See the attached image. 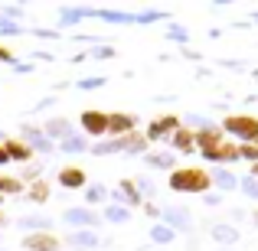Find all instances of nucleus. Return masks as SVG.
<instances>
[{
	"instance_id": "nucleus-37",
	"label": "nucleus",
	"mask_w": 258,
	"mask_h": 251,
	"mask_svg": "<svg viewBox=\"0 0 258 251\" xmlns=\"http://www.w3.org/2000/svg\"><path fill=\"white\" fill-rule=\"evenodd\" d=\"M0 62H7V65H13L17 62V56H13L10 49H7V46H0Z\"/></svg>"
},
{
	"instance_id": "nucleus-39",
	"label": "nucleus",
	"mask_w": 258,
	"mask_h": 251,
	"mask_svg": "<svg viewBox=\"0 0 258 251\" xmlns=\"http://www.w3.org/2000/svg\"><path fill=\"white\" fill-rule=\"evenodd\" d=\"M167 36H170V39H180V43H186V30H170Z\"/></svg>"
},
{
	"instance_id": "nucleus-6",
	"label": "nucleus",
	"mask_w": 258,
	"mask_h": 251,
	"mask_svg": "<svg viewBox=\"0 0 258 251\" xmlns=\"http://www.w3.org/2000/svg\"><path fill=\"white\" fill-rule=\"evenodd\" d=\"M20 140H23L33 153H46V157H49V153L56 150V144H52L43 134V127H36V124H20Z\"/></svg>"
},
{
	"instance_id": "nucleus-18",
	"label": "nucleus",
	"mask_w": 258,
	"mask_h": 251,
	"mask_svg": "<svg viewBox=\"0 0 258 251\" xmlns=\"http://www.w3.org/2000/svg\"><path fill=\"white\" fill-rule=\"evenodd\" d=\"M209 183H213L219 193H232V189H239V176H235L229 166H213V170H209Z\"/></svg>"
},
{
	"instance_id": "nucleus-22",
	"label": "nucleus",
	"mask_w": 258,
	"mask_h": 251,
	"mask_svg": "<svg viewBox=\"0 0 258 251\" xmlns=\"http://www.w3.org/2000/svg\"><path fill=\"white\" fill-rule=\"evenodd\" d=\"M118 140H121V153H131V157L147 153V144H151V140L144 137V131H131V134H124V137H118Z\"/></svg>"
},
{
	"instance_id": "nucleus-11",
	"label": "nucleus",
	"mask_w": 258,
	"mask_h": 251,
	"mask_svg": "<svg viewBox=\"0 0 258 251\" xmlns=\"http://www.w3.org/2000/svg\"><path fill=\"white\" fill-rule=\"evenodd\" d=\"M138 131V118L127 111H108V137H124Z\"/></svg>"
},
{
	"instance_id": "nucleus-10",
	"label": "nucleus",
	"mask_w": 258,
	"mask_h": 251,
	"mask_svg": "<svg viewBox=\"0 0 258 251\" xmlns=\"http://www.w3.org/2000/svg\"><path fill=\"white\" fill-rule=\"evenodd\" d=\"M180 127V118L176 114H160V118H151V124H147L144 137L147 140H160V137H170V134Z\"/></svg>"
},
{
	"instance_id": "nucleus-25",
	"label": "nucleus",
	"mask_w": 258,
	"mask_h": 251,
	"mask_svg": "<svg viewBox=\"0 0 258 251\" xmlns=\"http://www.w3.org/2000/svg\"><path fill=\"white\" fill-rule=\"evenodd\" d=\"M144 163L151 170H167V173H170V170H176V157L173 153H164V150H154V153L144 157Z\"/></svg>"
},
{
	"instance_id": "nucleus-30",
	"label": "nucleus",
	"mask_w": 258,
	"mask_h": 251,
	"mask_svg": "<svg viewBox=\"0 0 258 251\" xmlns=\"http://www.w3.org/2000/svg\"><path fill=\"white\" fill-rule=\"evenodd\" d=\"M26 26H20L17 20H4L0 17V36H23Z\"/></svg>"
},
{
	"instance_id": "nucleus-33",
	"label": "nucleus",
	"mask_w": 258,
	"mask_h": 251,
	"mask_svg": "<svg viewBox=\"0 0 258 251\" xmlns=\"http://www.w3.org/2000/svg\"><path fill=\"white\" fill-rule=\"evenodd\" d=\"M239 189L248 196V199H258V180H255V176H242V180H239Z\"/></svg>"
},
{
	"instance_id": "nucleus-27",
	"label": "nucleus",
	"mask_w": 258,
	"mask_h": 251,
	"mask_svg": "<svg viewBox=\"0 0 258 251\" xmlns=\"http://www.w3.org/2000/svg\"><path fill=\"white\" fill-rule=\"evenodd\" d=\"M88 150L95 153V157H111V153H121V140L118 137H105V140H95Z\"/></svg>"
},
{
	"instance_id": "nucleus-42",
	"label": "nucleus",
	"mask_w": 258,
	"mask_h": 251,
	"mask_svg": "<svg viewBox=\"0 0 258 251\" xmlns=\"http://www.w3.org/2000/svg\"><path fill=\"white\" fill-rule=\"evenodd\" d=\"M134 251H164V248H154L151 241H147V245H141V248H134Z\"/></svg>"
},
{
	"instance_id": "nucleus-4",
	"label": "nucleus",
	"mask_w": 258,
	"mask_h": 251,
	"mask_svg": "<svg viewBox=\"0 0 258 251\" xmlns=\"http://www.w3.org/2000/svg\"><path fill=\"white\" fill-rule=\"evenodd\" d=\"M160 219H164V225H170L176 235H189L193 232V212H189L186 206H164L160 209Z\"/></svg>"
},
{
	"instance_id": "nucleus-47",
	"label": "nucleus",
	"mask_w": 258,
	"mask_h": 251,
	"mask_svg": "<svg viewBox=\"0 0 258 251\" xmlns=\"http://www.w3.org/2000/svg\"><path fill=\"white\" fill-rule=\"evenodd\" d=\"M0 251H7V248H0Z\"/></svg>"
},
{
	"instance_id": "nucleus-40",
	"label": "nucleus",
	"mask_w": 258,
	"mask_h": 251,
	"mask_svg": "<svg viewBox=\"0 0 258 251\" xmlns=\"http://www.w3.org/2000/svg\"><path fill=\"white\" fill-rule=\"evenodd\" d=\"M203 199H206V206H219V193H206Z\"/></svg>"
},
{
	"instance_id": "nucleus-8",
	"label": "nucleus",
	"mask_w": 258,
	"mask_h": 251,
	"mask_svg": "<svg viewBox=\"0 0 258 251\" xmlns=\"http://www.w3.org/2000/svg\"><path fill=\"white\" fill-rule=\"evenodd\" d=\"M209 238H213L219 248H235L239 238H242V232L232 225V222H213V225H209Z\"/></svg>"
},
{
	"instance_id": "nucleus-46",
	"label": "nucleus",
	"mask_w": 258,
	"mask_h": 251,
	"mask_svg": "<svg viewBox=\"0 0 258 251\" xmlns=\"http://www.w3.org/2000/svg\"><path fill=\"white\" fill-rule=\"evenodd\" d=\"M0 206H4V196H0Z\"/></svg>"
},
{
	"instance_id": "nucleus-1",
	"label": "nucleus",
	"mask_w": 258,
	"mask_h": 251,
	"mask_svg": "<svg viewBox=\"0 0 258 251\" xmlns=\"http://www.w3.org/2000/svg\"><path fill=\"white\" fill-rule=\"evenodd\" d=\"M167 186H170L173 193L206 196L209 189H213V183H209V170H203V166H176V170H170V176H167Z\"/></svg>"
},
{
	"instance_id": "nucleus-14",
	"label": "nucleus",
	"mask_w": 258,
	"mask_h": 251,
	"mask_svg": "<svg viewBox=\"0 0 258 251\" xmlns=\"http://www.w3.org/2000/svg\"><path fill=\"white\" fill-rule=\"evenodd\" d=\"M235 160H239V144L229 140V137L222 140L213 153H206V163H213V166H229V163H235Z\"/></svg>"
},
{
	"instance_id": "nucleus-15",
	"label": "nucleus",
	"mask_w": 258,
	"mask_h": 251,
	"mask_svg": "<svg viewBox=\"0 0 258 251\" xmlns=\"http://www.w3.org/2000/svg\"><path fill=\"white\" fill-rule=\"evenodd\" d=\"M144 202V196L138 193V186H134V180H121L118 189H114V206H124V209H134Z\"/></svg>"
},
{
	"instance_id": "nucleus-20",
	"label": "nucleus",
	"mask_w": 258,
	"mask_h": 251,
	"mask_svg": "<svg viewBox=\"0 0 258 251\" xmlns=\"http://www.w3.org/2000/svg\"><path fill=\"white\" fill-rule=\"evenodd\" d=\"M170 144H173V150H180V153H193L196 150V131H189L186 124H180L170 134Z\"/></svg>"
},
{
	"instance_id": "nucleus-43",
	"label": "nucleus",
	"mask_w": 258,
	"mask_h": 251,
	"mask_svg": "<svg viewBox=\"0 0 258 251\" xmlns=\"http://www.w3.org/2000/svg\"><path fill=\"white\" fill-rule=\"evenodd\" d=\"M4 163H10V160H7V153H4V144H0V166Z\"/></svg>"
},
{
	"instance_id": "nucleus-35",
	"label": "nucleus",
	"mask_w": 258,
	"mask_h": 251,
	"mask_svg": "<svg viewBox=\"0 0 258 251\" xmlns=\"http://www.w3.org/2000/svg\"><path fill=\"white\" fill-rule=\"evenodd\" d=\"M134 186H138V193H141V196H151V193H154L151 176H138V180H134Z\"/></svg>"
},
{
	"instance_id": "nucleus-31",
	"label": "nucleus",
	"mask_w": 258,
	"mask_h": 251,
	"mask_svg": "<svg viewBox=\"0 0 258 251\" xmlns=\"http://www.w3.org/2000/svg\"><path fill=\"white\" fill-rule=\"evenodd\" d=\"M39 173H43V163H36V160H33V163L23 166V176H20V183H23V186H26V183H36Z\"/></svg>"
},
{
	"instance_id": "nucleus-12",
	"label": "nucleus",
	"mask_w": 258,
	"mask_h": 251,
	"mask_svg": "<svg viewBox=\"0 0 258 251\" xmlns=\"http://www.w3.org/2000/svg\"><path fill=\"white\" fill-rule=\"evenodd\" d=\"M62 245H69V248H76V251H95V248L101 245V235L92 232V228H79V232L66 235Z\"/></svg>"
},
{
	"instance_id": "nucleus-16",
	"label": "nucleus",
	"mask_w": 258,
	"mask_h": 251,
	"mask_svg": "<svg viewBox=\"0 0 258 251\" xmlns=\"http://www.w3.org/2000/svg\"><path fill=\"white\" fill-rule=\"evenodd\" d=\"M56 183L62 189H85L88 186V173H85L82 166H62L56 173Z\"/></svg>"
},
{
	"instance_id": "nucleus-41",
	"label": "nucleus",
	"mask_w": 258,
	"mask_h": 251,
	"mask_svg": "<svg viewBox=\"0 0 258 251\" xmlns=\"http://www.w3.org/2000/svg\"><path fill=\"white\" fill-rule=\"evenodd\" d=\"M7 225H10V215H7L4 209H0V228H7Z\"/></svg>"
},
{
	"instance_id": "nucleus-23",
	"label": "nucleus",
	"mask_w": 258,
	"mask_h": 251,
	"mask_svg": "<svg viewBox=\"0 0 258 251\" xmlns=\"http://www.w3.org/2000/svg\"><path fill=\"white\" fill-rule=\"evenodd\" d=\"M101 222H108V225H127V222H131V209H124V206H105L101 209Z\"/></svg>"
},
{
	"instance_id": "nucleus-24",
	"label": "nucleus",
	"mask_w": 258,
	"mask_h": 251,
	"mask_svg": "<svg viewBox=\"0 0 258 251\" xmlns=\"http://www.w3.org/2000/svg\"><path fill=\"white\" fill-rule=\"evenodd\" d=\"M173 238H176V232L170 225H164V222H154V225H151V245L154 248H167Z\"/></svg>"
},
{
	"instance_id": "nucleus-13",
	"label": "nucleus",
	"mask_w": 258,
	"mask_h": 251,
	"mask_svg": "<svg viewBox=\"0 0 258 251\" xmlns=\"http://www.w3.org/2000/svg\"><path fill=\"white\" fill-rule=\"evenodd\" d=\"M0 144H4L7 160H13V163H20V166L33 163V157H36V153H33V150H30V147H26L20 137H7V140H0Z\"/></svg>"
},
{
	"instance_id": "nucleus-36",
	"label": "nucleus",
	"mask_w": 258,
	"mask_h": 251,
	"mask_svg": "<svg viewBox=\"0 0 258 251\" xmlns=\"http://www.w3.org/2000/svg\"><path fill=\"white\" fill-rule=\"evenodd\" d=\"M88 56H92V59H111L114 56V49H111V46H95V49H88Z\"/></svg>"
},
{
	"instance_id": "nucleus-38",
	"label": "nucleus",
	"mask_w": 258,
	"mask_h": 251,
	"mask_svg": "<svg viewBox=\"0 0 258 251\" xmlns=\"http://www.w3.org/2000/svg\"><path fill=\"white\" fill-rule=\"evenodd\" d=\"M144 215H147V219H160V209L154 206V202H147V206H144Z\"/></svg>"
},
{
	"instance_id": "nucleus-3",
	"label": "nucleus",
	"mask_w": 258,
	"mask_h": 251,
	"mask_svg": "<svg viewBox=\"0 0 258 251\" xmlns=\"http://www.w3.org/2000/svg\"><path fill=\"white\" fill-rule=\"evenodd\" d=\"M79 127H82V134L88 140L92 137H108V111H98V108H85L82 114H79Z\"/></svg>"
},
{
	"instance_id": "nucleus-2",
	"label": "nucleus",
	"mask_w": 258,
	"mask_h": 251,
	"mask_svg": "<svg viewBox=\"0 0 258 251\" xmlns=\"http://www.w3.org/2000/svg\"><path fill=\"white\" fill-rule=\"evenodd\" d=\"M219 127L235 144H258V118L255 114H226Z\"/></svg>"
},
{
	"instance_id": "nucleus-7",
	"label": "nucleus",
	"mask_w": 258,
	"mask_h": 251,
	"mask_svg": "<svg viewBox=\"0 0 258 251\" xmlns=\"http://www.w3.org/2000/svg\"><path fill=\"white\" fill-rule=\"evenodd\" d=\"M23 251H59L62 248V238L52 232H36V235H23L20 238Z\"/></svg>"
},
{
	"instance_id": "nucleus-26",
	"label": "nucleus",
	"mask_w": 258,
	"mask_h": 251,
	"mask_svg": "<svg viewBox=\"0 0 258 251\" xmlns=\"http://www.w3.org/2000/svg\"><path fill=\"white\" fill-rule=\"evenodd\" d=\"M56 147H59L62 153H69V157H72V153H85L88 147H92V140H88L85 134H72V137H66L62 144H56Z\"/></svg>"
},
{
	"instance_id": "nucleus-44",
	"label": "nucleus",
	"mask_w": 258,
	"mask_h": 251,
	"mask_svg": "<svg viewBox=\"0 0 258 251\" xmlns=\"http://www.w3.org/2000/svg\"><path fill=\"white\" fill-rule=\"evenodd\" d=\"M248 176H255V180H258V163H252V173H248Z\"/></svg>"
},
{
	"instance_id": "nucleus-9",
	"label": "nucleus",
	"mask_w": 258,
	"mask_h": 251,
	"mask_svg": "<svg viewBox=\"0 0 258 251\" xmlns=\"http://www.w3.org/2000/svg\"><path fill=\"white\" fill-rule=\"evenodd\" d=\"M222 140H226L222 127H219V124H206V127H200V131H196V150L206 157V153H213L216 147L222 144Z\"/></svg>"
},
{
	"instance_id": "nucleus-5",
	"label": "nucleus",
	"mask_w": 258,
	"mask_h": 251,
	"mask_svg": "<svg viewBox=\"0 0 258 251\" xmlns=\"http://www.w3.org/2000/svg\"><path fill=\"white\" fill-rule=\"evenodd\" d=\"M62 222L66 225H72L79 232V228H98L101 225V215H98V209H88V206H69L62 212Z\"/></svg>"
},
{
	"instance_id": "nucleus-17",
	"label": "nucleus",
	"mask_w": 258,
	"mask_h": 251,
	"mask_svg": "<svg viewBox=\"0 0 258 251\" xmlns=\"http://www.w3.org/2000/svg\"><path fill=\"white\" fill-rule=\"evenodd\" d=\"M43 134L52 140V144H62L66 137H72V134H76V127H72L69 118H49L43 124Z\"/></svg>"
},
{
	"instance_id": "nucleus-28",
	"label": "nucleus",
	"mask_w": 258,
	"mask_h": 251,
	"mask_svg": "<svg viewBox=\"0 0 258 251\" xmlns=\"http://www.w3.org/2000/svg\"><path fill=\"white\" fill-rule=\"evenodd\" d=\"M82 193H85V206H88V209H92V206H101V202H108V196H111L105 186H101V183H92V186H85Z\"/></svg>"
},
{
	"instance_id": "nucleus-19",
	"label": "nucleus",
	"mask_w": 258,
	"mask_h": 251,
	"mask_svg": "<svg viewBox=\"0 0 258 251\" xmlns=\"http://www.w3.org/2000/svg\"><path fill=\"white\" fill-rule=\"evenodd\" d=\"M20 228H23L26 235L52 232V215H43V212H26V215H20Z\"/></svg>"
},
{
	"instance_id": "nucleus-21",
	"label": "nucleus",
	"mask_w": 258,
	"mask_h": 251,
	"mask_svg": "<svg viewBox=\"0 0 258 251\" xmlns=\"http://www.w3.org/2000/svg\"><path fill=\"white\" fill-rule=\"evenodd\" d=\"M23 196H26V199L33 202V206H46V202H49V196H52V186H49V180H36V183H26Z\"/></svg>"
},
{
	"instance_id": "nucleus-32",
	"label": "nucleus",
	"mask_w": 258,
	"mask_h": 251,
	"mask_svg": "<svg viewBox=\"0 0 258 251\" xmlns=\"http://www.w3.org/2000/svg\"><path fill=\"white\" fill-rule=\"evenodd\" d=\"M105 85H108L105 75H92V78H82V82H76L79 92H92V88H105Z\"/></svg>"
},
{
	"instance_id": "nucleus-29",
	"label": "nucleus",
	"mask_w": 258,
	"mask_h": 251,
	"mask_svg": "<svg viewBox=\"0 0 258 251\" xmlns=\"http://www.w3.org/2000/svg\"><path fill=\"white\" fill-rule=\"evenodd\" d=\"M23 183H20V176H4V173H0V196H4V199H7V196H23Z\"/></svg>"
},
{
	"instance_id": "nucleus-34",
	"label": "nucleus",
	"mask_w": 258,
	"mask_h": 251,
	"mask_svg": "<svg viewBox=\"0 0 258 251\" xmlns=\"http://www.w3.org/2000/svg\"><path fill=\"white\" fill-rule=\"evenodd\" d=\"M239 160L258 163V144H239Z\"/></svg>"
},
{
	"instance_id": "nucleus-45",
	"label": "nucleus",
	"mask_w": 258,
	"mask_h": 251,
	"mask_svg": "<svg viewBox=\"0 0 258 251\" xmlns=\"http://www.w3.org/2000/svg\"><path fill=\"white\" fill-rule=\"evenodd\" d=\"M252 222H255V225H258V209H255V212H252Z\"/></svg>"
}]
</instances>
